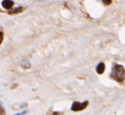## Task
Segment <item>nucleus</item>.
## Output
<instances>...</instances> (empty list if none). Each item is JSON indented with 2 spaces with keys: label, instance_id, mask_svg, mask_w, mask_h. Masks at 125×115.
Returning a JSON list of instances; mask_svg holds the SVG:
<instances>
[{
  "label": "nucleus",
  "instance_id": "obj_4",
  "mask_svg": "<svg viewBox=\"0 0 125 115\" xmlns=\"http://www.w3.org/2000/svg\"><path fill=\"white\" fill-rule=\"evenodd\" d=\"M97 73L98 74H103L104 71V63H99V65L97 66Z\"/></svg>",
  "mask_w": 125,
  "mask_h": 115
},
{
  "label": "nucleus",
  "instance_id": "obj_5",
  "mask_svg": "<svg viewBox=\"0 0 125 115\" xmlns=\"http://www.w3.org/2000/svg\"><path fill=\"white\" fill-rule=\"evenodd\" d=\"M21 66L22 68H24V69H28V68L30 67V63H29L28 60H21Z\"/></svg>",
  "mask_w": 125,
  "mask_h": 115
},
{
  "label": "nucleus",
  "instance_id": "obj_3",
  "mask_svg": "<svg viewBox=\"0 0 125 115\" xmlns=\"http://www.w3.org/2000/svg\"><path fill=\"white\" fill-rule=\"evenodd\" d=\"M13 5H14V2L12 0H3L2 1V7L7 9V10L11 9L13 7Z\"/></svg>",
  "mask_w": 125,
  "mask_h": 115
},
{
  "label": "nucleus",
  "instance_id": "obj_9",
  "mask_svg": "<svg viewBox=\"0 0 125 115\" xmlns=\"http://www.w3.org/2000/svg\"><path fill=\"white\" fill-rule=\"evenodd\" d=\"M0 115H2V112H1V110H0Z\"/></svg>",
  "mask_w": 125,
  "mask_h": 115
},
{
  "label": "nucleus",
  "instance_id": "obj_6",
  "mask_svg": "<svg viewBox=\"0 0 125 115\" xmlns=\"http://www.w3.org/2000/svg\"><path fill=\"white\" fill-rule=\"evenodd\" d=\"M21 7H18L16 10L12 11V12H11V14H12V13H13V14H14V13H19V12H21Z\"/></svg>",
  "mask_w": 125,
  "mask_h": 115
},
{
  "label": "nucleus",
  "instance_id": "obj_8",
  "mask_svg": "<svg viewBox=\"0 0 125 115\" xmlns=\"http://www.w3.org/2000/svg\"><path fill=\"white\" fill-rule=\"evenodd\" d=\"M3 37H4V34H3V32L0 30V44H1L2 41H3Z\"/></svg>",
  "mask_w": 125,
  "mask_h": 115
},
{
  "label": "nucleus",
  "instance_id": "obj_2",
  "mask_svg": "<svg viewBox=\"0 0 125 115\" xmlns=\"http://www.w3.org/2000/svg\"><path fill=\"white\" fill-rule=\"evenodd\" d=\"M87 105V101H84L82 103L80 102H73L72 103V106H71V109L73 111H77V110H82L84 107H86Z\"/></svg>",
  "mask_w": 125,
  "mask_h": 115
},
{
  "label": "nucleus",
  "instance_id": "obj_1",
  "mask_svg": "<svg viewBox=\"0 0 125 115\" xmlns=\"http://www.w3.org/2000/svg\"><path fill=\"white\" fill-rule=\"evenodd\" d=\"M114 76L118 82H122L125 79V70L121 65H116L114 67Z\"/></svg>",
  "mask_w": 125,
  "mask_h": 115
},
{
  "label": "nucleus",
  "instance_id": "obj_10",
  "mask_svg": "<svg viewBox=\"0 0 125 115\" xmlns=\"http://www.w3.org/2000/svg\"><path fill=\"white\" fill-rule=\"evenodd\" d=\"M16 115H21V114H16Z\"/></svg>",
  "mask_w": 125,
  "mask_h": 115
},
{
  "label": "nucleus",
  "instance_id": "obj_7",
  "mask_svg": "<svg viewBox=\"0 0 125 115\" xmlns=\"http://www.w3.org/2000/svg\"><path fill=\"white\" fill-rule=\"evenodd\" d=\"M103 2H104V4H105V5H109L110 3H111V0H102Z\"/></svg>",
  "mask_w": 125,
  "mask_h": 115
}]
</instances>
